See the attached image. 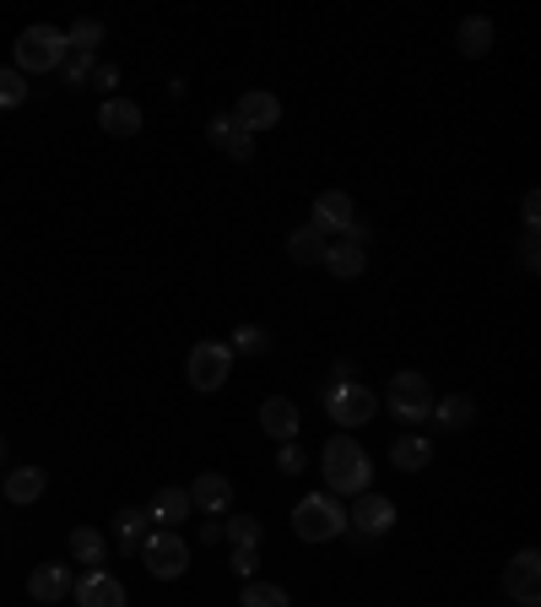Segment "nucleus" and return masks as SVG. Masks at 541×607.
Here are the masks:
<instances>
[{"instance_id": "obj_1", "label": "nucleus", "mask_w": 541, "mask_h": 607, "mask_svg": "<svg viewBox=\"0 0 541 607\" xmlns=\"http://www.w3.org/2000/svg\"><path fill=\"white\" fill-rule=\"evenodd\" d=\"M320 466H325V493H336V499L369 493L374 461H369V451H363L352 435H336V440L325 445V455H320Z\"/></svg>"}, {"instance_id": "obj_2", "label": "nucleus", "mask_w": 541, "mask_h": 607, "mask_svg": "<svg viewBox=\"0 0 541 607\" xmlns=\"http://www.w3.org/2000/svg\"><path fill=\"white\" fill-rule=\"evenodd\" d=\"M71 55L65 44V27H49V22H33L16 33V71L22 76H44V71H60Z\"/></svg>"}, {"instance_id": "obj_3", "label": "nucleus", "mask_w": 541, "mask_h": 607, "mask_svg": "<svg viewBox=\"0 0 541 607\" xmlns=\"http://www.w3.org/2000/svg\"><path fill=\"white\" fill-rule=\"evenodd\" d=\"M341 532H347V510H341L336 493H303L292 504V537H303V543H336Z\"/></svg>"}, {"instance_id": "obj_4", "label": "nucleus", "mask_w": 541, "mask_h": 607, "mask_svg": "<svg viewBox=\"0 0 541 607\" xmlns=\"http://www.w3.org/2000/svg\"><path fill=\"white\" fill-rule=\"evenodd\" d=\"M385 407H390V418H396V424L422 429V424L433 418V385H428L417 369H401V374L385 385Z\"/></svg>"}, {"instance_id": "obj_5", "label": "nucleus", "mask_w": 541, "mask_h": 607, "mask_svg": "<svg viewBox=\"0 0 541 607\" xmlns=\"http://www.w3.org/2000/svg\"><path fill=\"white\" fill-rule=\"evenodd\" d=\"M184 374H190V391L217 396V391L228 385V374H233V347H228V342H195Z\"/></svg>"}, {"instance_id": "obj_6", "label": "nucleus", "mask_w": 541, "mask_h": 607, "mask_svg": "<svg viewBox=\"0 0 541 607\" xmlns=\"http://www.w3.org/2000/svg\"><path fill=\"white\" fill-rule=\"evenodd\" d=\"M325 413H330V424H341V429H363V424L380 413V391H369V385H358V380H330Z\"/></svg>"}, {"instance_id": "obj_7", "label": "nucleus", "mask_w": 541, "mask_h": 607, "mask_svg": "<svg viewBox=\"0 0 541 607\" xmlns=\"http://www.w3.org/2000/svg\"><path fill=\"white\" fill-rule=\"evenodd\" d=\"M141 564H146L152 581H179V575L190 570V543H184L179 532H146Z\"/></svg>"}, {"instance_id": "obj_8", "label": "nucleus", "mask_w": 541, "mask_h": 607, "mask_svg": "<svg viewBox=\"0 0 541 607\" xmlns=\"http://www.w3.org/2000/svg\"><path fill=\"white\" fill-rule=\"evenodd\" d=\"M504 592L515 597L520 607H537L541 603V554L537 548H520L504 570Z\"/></svg>"}, {"instance_id": "obj_9", "label": "nucleus", "mask_w": 541, "mask_h": 607, "mask_svg": "<svg viewBox=\"0 0 541 607\" xmlns=\"http://www.w3.org/2000/svg\"><path fill=\"white\" fill-rule=\"evenodd\" d=\"M228 115H233V126H239L244 136H255V131H270V126L281 120V98L266 93V87H255V93H244Z\"/></svg>"}, {"instance_id": "obj_10", "label": "nucleus", "mask_w": 541, "mask_h": 607, "mask_svg": "<svg viewBox=\"0 0 541 607\" xmlns=\"http://www.w3.org/2000/svg\"><path fill=\"white\" fill-rule=\"evenodd\" d=\"M347 526H358L363 537H385V532L396 526V504H390L385 493H374V488H369V493H358V499H352Z\"/></svg>"}, {"instance_id": "obj_11", "label": "nucleus", "mask_w": 541, "mask_h": 607, "mask_svg": "<svg viewBox=\"0 0 541 607\" xmlns=\"http://www.w3.org/2000/svg\"><path fill=\"white\" fill-rule=\"evenodd\" d=\"M352 217H358V206H352V195H347V190H320V195H314V212H309V223H314L325 239H330V234L341 239Z\"/></svg>"}, {"instance_id": "obj_12", "label": "nucleus", "mask_w": 541, "mask_h": 607, "mask_svg": "<svg viewBox=\"0 0 541 607\" xmlns=\"http://www.w3.org/2000/svg\"><path fill=\"white\" fill-rule=\"evenodd\" d=\"M184 493H190V510H201V515H228L233 510V477H223V472H201Z\"/></svg>"}, {"instance_id": "obj_13", "label": "nucleus", "mask_w": 541, "mask_h": 607, "mask_svg": "<svg viewBox=\"0 0 541 607\" xmlns=\"http://www.w3.org/2000/svg\"><path fill=\"white\" fill-rule=\"evenodd\" d=\"M76 592V575H71V564H33V575H27V597L33 603H65Z\"/></svg>"}, {"instance_id": "obj_14", "label": "nucleus", "mask_w": 541, "mask_h": 607, "mask_svg": "<svg viewBox=\"0 0 541 607\" xmlns=\"http://www.w3.org/2000/svg\"><path fill=\"white\" fill-rule=\"evenodd\" d=\"M82 607H125L131 597H125V586L109 575V570H87L82 581H76V592H71Z\"/></svg>"}, {"instance_id": "obj_15", "label": "nucleus", "mask_w": 541, "mask_h": 607, "mask_svg": "<svg viewBox=\"0 0 541 607\" xmlns=\"http://www.w3.org/2000/svg\"><path fill=\"white\" fill-rule=\"evenodd\" d=\"M320 266H325L336 283H352V277H363V272H369V250H358V245H347V239H330Z\"/></svg>"}, {"instance_id": "obj_16", "label": "nucleus", "mask_w": 541, "mask_h": 607, "mask_svg": "<svg viewBox=\"0 0 541 607\" xmlns=\"http://www.w3.org/2000/svg\"><path fill=\"white\" fill-rule=\"evenodd\" d=\"M146 521H152L157 532H173L179 521H190V493H184V488H157L152 504H146Z\"/></svg>"}, {"instance_id": "obj_17", "label": "nucleus", "mask_w": 541, "mask_h": 607, "mask_svg": "<svg viewBox=\"0 0 541 607\" xmlns=\"http://www.w3.org/2000/svg\"><path fill=\"white\" fill-rule=\"evenodd\" d=\"M261 429H266L276 445H287V440L298 435V407H292V396H266V402H261Z\"/></svg>"}, {"instance_id": "obj_18", "label": "nucleus", "mask_w": 541, "mask_h": 607, "mask_svg": "<svg viewBox=\"0 0 541 607\" xmlns=\"http://www.w3.org/2000/svg\"><path fill=\"white\" fill-rule=\"evenodd\" d=\"M325 245H330V239H325L314 223H303V228L287 234V255H292V266H320V261H325Z\"/></svg>"}, {"instance_id": "obj_19", "label": "nucleus", "mask_w": 541, "mask_h": 607, "mask_svg": "<svg viewBox=\"0 0 541 607\" xmlns=\"http://www.w3.org/2000/svg\"><path fill=\"white\" fill-rule=\"evenodd\" d=\"M98 126H104L109 136H135V131H141V104H131V98H104Z\"/></svg>"}, {"instance_id": "obj_20", "label": "nucleus", "mask_w": 541, "mask_h": 607, "mask_svg": "<svg viewBox=\"0 0 541 607\" xmlns=\"http://www.w3.org/2000/svg\"><path fill=\"white\" fill-rule=\"evenodd\" d=\"M44 488H49V472H44V466H16V472L5 477V499H11V504H33V499H44Z\"/></svg>"}, {"instance_id": "obj_21", "label": "nucleus", "mask_w": 541, "mask_h": 607, "mask_svg": "<svg viewBox=\"0 0 541 607\" xmlns=\"http://www.w3.org/2000/svg\"><path fill=\"white\" fill-rule=\"evenodd\" d=\"M433 461V440L428 435H396V445H390V466H401V472H422Z\"/></svg>"}, {"instance_id": "obj_22", "label": "nucleus", "mask_w": 541, "mask_h": 607, "mask_svg": "<svg viewBox=\"0 0 541 607\" xmlns=\"http://www.w3.org/2000/svg\"><path fill=\"white\" fill-rule=\"evenodd\" d=\"M433 418H438V429H466L471 418H477V402L466 396V391H455V396H433Z\"/></svg>"}, {"instance_id": "obj_23", "label": "nucleus", "mask_w": 541, "mask_h": 607, "mask_svg": "<svg viewBox=\"0 0 541 607\" xmlns=\"http://www.w3.org/2000/svg\"><path fill=\"white\" fill-rule=\"evenodd\" d=\"M71 559L87 564V570H104V559H109V537L93 532V526H76V532H71Z\"/></svg>"}, {"instance_id": "obj_24", "label": "nucleus", "mask_w": 541, "mask_h": 607, "mask_svg": "<svg viewBox=\"0 0 541 607\" xmlns=\"http://www.w3.org/2000/svg\"><path fill=\"white\" fill-rule=\"evenodd\" d=\"M146 532H152L146 510H120V515H115V543H120V554H141Z\"/></svg>"}, {"instance_id": "obj_25", "label": "nucleus", "mask_w": 541, "mask_h": 607, "mask_svg": "<svg viewBox=\"0 0 541 607\" xmlns=\"http://www.w3.org/2000/svg\"><path fill=\"white\" fill-rule=\"evenodd\" d=\"M488 49H493V22H488V16H466V22H460V55H466V60H482Z\"/></svg>"}, {"instance_id": "obj_26", "label": "nucleus", "mask_w": 541, "mask_h": 607, "mask_svg": "<svg viewBox=\"0 0 541 607\" xmlns=\"http://www.w3.org/2000/svg\"><path fill=\"white\" fill-rule=\"evenodd\" d=\"M65 44H71L76 55H98V44H104V22H98V16H76V22L65 27Z\"/></svg>"}, {"instance_id": "obj_27", "label": "nucleus", "mask_w": 541, "mask_h": 607, "mask_svg": "<svg viewBox=\"0 0 541 607\" xmlns=\"http://www.w3.org/2000/svg\"><path fill=\"white\" fill-rule=\"evenodd\" d=\"M223 537H228L233 548H261L266 526H261L255 515H228V521H223Z\"/></svg>"}, {"instance_id": "obj_28", "label": "nucleus", "mask_w": 541, "mask_h": 607, "mask_svg": "<svg viewBox=\"0 0 541 607\" xmlns=\"http://www.w3.org/2000/svg\"><path fill=\"white\" fill-rule=\"evenodd\" d=\"M239 607H292V597H287L281 586H270V581H244Z\"/></svg>"}, {"instance_id": "obj_29", "label": "nucleus", "mask_w": 541, "mask_h": 607, "mask_svg": "<svg viewBox=\"0 0 541 607\" xmlns=\"http://www.w3.org/2000/svg\"><path fill=\"white\" fill-rule=\"evenodd\" d=\"M27 76L16 71V66H0V109H22L27 104Z\"/></svg>"}, {"instance_id": "obj_30", "label": "nucleus", "mask_w": 541, "mask_h": 607, "mask_svg": "<svg viewBox=\"0 0 541 607\" xmlns=\"http://www.w3.org/2000/svg\"><path fill=\"white\" fill-rule=\"evenodd\" d=\"M228 347H233V353H250V358H255V353H266V347H270V331H266V325H239Z\"/></svg>"}, {"instance_id": "obj_31", "label": "nucleus", "mask_w": 541, "mask_h": 607, "mask_svg": "<svg viewBox=\"0 0 541 607\" xmlns=\"http://www.w3.org/2000/svg\"><path fill=\"white\" fill-rule=\"evenodd\" d=\"M93 66H98L93 55H76V49H71L60 71H65V82H71V87H87V76H93Z\"/></svg>"}, {"instance_id": "obj_32", "label": "nucleus", "mask_w": 541, "mask_h": 607, "mask_svg": "<svg viewBox=\"0 0 541 607\" xmlns=\"http://www.w3.org/2000/svg\"><path fill=\"white\" fill-rule=\"evenodd\" d=\"M233 136H239V126H233V115H217V120L206 126V142H212V147H228Z\"/></svg>"}, {"instance_id": "obj_33", "label": "nucleus", "mask_w": 541, "mask_h": 607, "mask_svg": "<svg viewBox=\"0 0 541 607\" xmlns=\"http://www.w3.org/2000/svg\"><path fill=\"white\" fill-rule=\"evenodd\" d=\"M255 570H261V548H233V575L255 581Z\"/></svg>"}, {"instance_id": "obj_34", "label": "nucleus", "mask_w": 541, "mask_h": 607, "mask_svg": "<svg viewBox=\"0 0 541 607\" xmlns=\"http://www.w3.org/2000/svg\"><path fill=\"white\" fill-rule=\"evenodd\" d=\"M276 466H281V472H287V477H298V472H303V466H309V455L298 451V440H287V445H281V451H276Z\"/></svg>"}, {"instance_id": "obj_35", "label": "nucleus", "mask_w": 541, "mask_h": 607, "mask_svg": "<svg viewBox=\"0 0 541 607\" xmlns=\"http://www.w3.org/2000/svg\"><path fill=\"white\" fill-rule=\"evenodd\" d=\"M98 93H109L115 98V87H120V66H93V76H87Z\"/></svg>"}, {"instance_id": "obj_36", "label": "nucleus", "mask_w": 541, "mask_h": 607, "mask_svg": "<svg viewBox=\"0 0 541 607\" xmlns=\"http://www.w3.org/2000/svg\"><path fill=\"white\" fill-rule=\"evenodd\" d=\"M520 261H526V272H537V266H541V239H537V228H526V239H520Z\"/></svg>"}, {"instance_id": "obj_37", "label": "nucleus", "mask_w": 541, "mask_h": 607, "mask_svg": "<svg viewBox=\"0 0 541 607\" xmlns=\"http://www.w3.org/2000/svg\"><path fill=\"white\" fill-rule=\"evenodd\" d=\"M223 152H228V157H239V163H250V157H255V136H244V131H239Z\"/></svg>"}, {"instance_id": "obj_38", "label": "nucleus", "mask_w": 541, "mask_h": 607, "mask_svg": "<svg viewBox=\"0 0 541 607\" xmlns=\"http://www.w3.org/2000/svg\"><path fill=\"white\" fill-rule=\"evenodd\" d=\"M520 212H526V228H541V195H537V190H526Z\"/></svg>"}, {"instance_id": "obj_39", "label": "nucleus", "mask_w": 541, "mask_h": 607, "mask_svg": "<svg viewBox=\"0 0 541 607\" xmlns=\"http://www.w3.org/2000/svg\"><path fill=\"white\" fill-rule=\"evenodd\" d=\"M201 543H206V548H212V543H223V521H217V515H206V521H201Z\"/></svg>"}, {"instance_id": "obj_40", "label": "nucleus", "mask_w": 541, "mask_h": 607, "mask_svg": "<svg viewBox=\"0 0 541 607\" xmlns=\"http://www.w3.org/2000/svg\"><path fill=\"white\" fill-rule=\"evenodd\" d=\"M0 455H5V440H0Z\"/></svg>"}]
</instances>
